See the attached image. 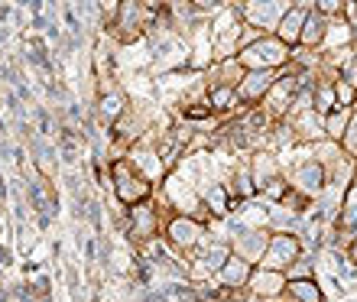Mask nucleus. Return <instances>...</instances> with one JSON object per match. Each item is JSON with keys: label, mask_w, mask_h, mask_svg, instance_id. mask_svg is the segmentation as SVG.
Instances as JSON below:
<instances>
[{"label": "nucleus", "mask_w": 357, "mask_h": 302, "mask_svg": "<svg viewBox=\"0 0 357 302\" xmlns=\"http://www.w3.org/2000/svg\"><path fill=\"white\" fill-rule=\"evenodd\" d=\"M286 59V46L280 39H260L244 52V62H264V66H276Z\"/></svg>", "instance_id": "nucleus-1"}, {"label": "nucleus", "mask_w": 357, "mask_h": 302, "mask_svg": "<svg viewBox=\"0 0 357 302\" xmlns=\"http://www.w3.org/2000/svg\"><path fill=\"white\" fill-rule=\"evenodd\" d=\"M286 10H289V7H280V3H254V7H247L244 13L254 20L250 27H260V29H264V27H270L273 20H282V17H286Z\"/></svg>", "instance_id": "nucleus-2"}, {"label": "nucleus", "mask_w": 357, "mask_h": 302, "mask_svg": "<svg viewBox=\"0 0 357 302\" xmlns=\"http://www.w3.org/2000/svg\"><path fill=\"white\" fill-rule=\"evenodd\" d=\"M299 257V241L289 234H280L270 244V264H292Z\"/></svg>", "instance_id": "nucleus-3"}, {"label": "nucleus", "mask_w": 357, "mask_h": 302, "mask_svg": "<svg viewBox=\"0 0 357 302\" xmlns=\"http://www.w3.org/2000/svg\"><path fill=\"white\" fill-rule=\"evenodd\" d=\"M302 27H305V13L296 7L286 10V17L280 20V39L282 43H296V39H302Z\"/></svg>", "instance_id": "nucleus-4"}, {"label": "nucleus", "mask_w": 357, "mask_h": 302, "mask_svg": "<svg viewBox=\"0 0 357 302\" xmlns=\"http://www.w3.org/2000/svg\"><path fill=\"white\" fill-rule=\"evenodd\" d=\"M270 88H273V72L264 68V72H254V75H247L244 82H241V95L244 98H260L264 91H270Z\"/></svg>", "instance_id": "nucleus-5"}, {"label": "nucleus", "mask_w": 357, "mask_h": 302, "mask_svg": "<svg viewBox=\"0 0 357 302\" xmlns=\"http://www.w3.org/2000/svg\"><path fill=\"white\" fill-rule=\"evenodd\" d=\"M221 276L227 280V286H244L250 280V264L241 257H227V264L221 266Z\"/></svg>", "instance_id": "nucleus-6"}, {"label": "nucleus", "mask_w": 357, "mask_h": 302, "mask_svg": "<svg viewBox=\"0 0 357 302\" xmlns=\"http://www.w3.org/2000/svg\"><path fill=\"white\" fill-rule=\"evenodd\" d=\"M296 186H302L305 192H319L321 189V166L315 160L302 163L299 169H296Z\"/></svg>", "instance_id": "nucleus-7"}, {"label": "nucleus", "mask_w": 357, "mask_h": 302, "mask_svg": "<svg viewBox=\"0 0 357 302\" xmlns=\"http://www.w3.org/2000/svg\"><path fill=\"white\" fill-rule=\"evenodd\" d=\"M325 33H328V20L321 17L319 10H315V13H305V27H302V39H305V43H321V36H325Z\"/></svg>", "instance_id": "nucleus-8"}, {"label": "nucleus", "mask_w": 357, "mask_h": 302, "mask_svg": "<svg viewBox=\"0 0 357 302\" xmlns=\"http://www.w3.org/2000/svg\"><path fill=\"white\" fill-rule=\"evenodd\" d=\"M198 234H202V231H198V225H192V221H176V225H172V241L182 247H192L198 241Z\"/></svg>", "instance_id": "nucleus-9"}, {"label": "nucleus", "mask_w": 357, "mask_h": 302, "mask_svg": "<svg viewBox=\"0 0 357 302\" xmlns=\"http://www.w3.org/2000/svg\"><path fill=\"white\" fill-rule=\"evenodd\" d=\"M348 117H351L348 111H335L328 121H325V130H328L331 140H341V137L348 133Z\"/></svg>", "instance_id": "nucleus-10"}, {"label": "nucleus", "mask_w": 357, "mask_h": 302, "mask_svg": "<svg viewBox=\"0 0 357 302\" xmlns=\"http://www.w3.org/2000/svg\"><path fill=\"white\" fill-rule=\"evenodd\" d=\"M289 293L296 296L299 302H321V293L309 283V280H299V283H292V286H289Z\"/></svg>", "instance_id": "nucleus-11"}, {"label": "nucleus", "mask_w": 357, "mask_h": 302, "mask_svg": "<svg viewBox=\"0 0 357 302\" xmlns=\"http://www.w3.org/2000/svg\"><path fill=\"white\" fill-rule=\"evenodd\" d=\"M237 98V91L231 85H221V88H215V91H211V104H215V107H231V101H234Z\"/></svg>", "instance_id": "nucleus-12"}, {"label": "nucleus", "mask_w": 357, "mask_h": 302, "mask_svg": "<svg viewBox=\"0 0 357 302\" xmlns=\"http://www.w3.org/2000/svg\"><path fill=\"white\" fill-rule=\"evenodd\" d=\"M344 225H357V189L348 195V205H344V215H341Z\"/></svg>", "instance_id": "nucleus-13"}]
</instances>
